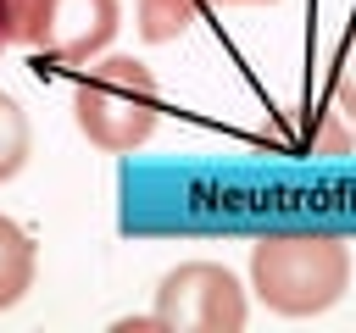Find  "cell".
I'll return each instance as SVG.
<instances>
[{
  "instance_id": "obj_9",
  "label": "cell",
  "mask_w": 356,
  "mask_h": 333,
  "mask_svg": "<svg viewBox=\"0 0 356 333\" xmlns=\"http://www.w3.org/2000/svg\"><path fill=\"white\" fill-rule=\"evenodd\" d=\"M11 6V39H33V22H39V11H44V0H6Z\"/></svg>"
},
{
  "instance_id": "obj_10",
  "label": "cell",
  "mask_w": 356,
  "mask_h": 333,
  "mask_svg": "<svg viewBox=\"0 0 356 333\" xmlns=\"http://www.w3.org/2000/svg\"><path fill=\"white\" fill-rule=\"evenodd\" d=\"M6 39H11V6L0 0V50H6Z\"/></svg>"
},
{
  "instance_id": "obj_1",
  "label": "cell",
  "mask_w": 356,
  "mask_h": 333,
  "mask_svg": "<svg viewBox=\"0 0 356 333\" xmlns=\"http://www.w3.org/2000/svg\"><path fill=\"white\" fill-rule=\"evenodd\" d=\"M250 289L278 316H317L350 289V244L334 233H267L250 244Z\"/></svg>"
},
{
  "instance_id": "obj_3",
  "label": "cell",
  "mask_w": 356,
  "mask_h": 333,
  "mask_svg": "<svg viewBox=\"0 0 356 333\" xmlns=\"http://www.w3.org/2000/svg\"><path fill=\"white\" fill-rule=\"evenodd\" d=\"M156 327L172 333H239L250 316V300L239 278L217 261H184L156 283Z\"/></svg>"
},
{
  "instance_id": "obj_4",
  "label": "cell",
  "mask_w": 356,
  "mask_h": 333,
  "mask_svg": "<svg viewBox=\"0 0 356 333\" xmlns=\"http://www.w3.org/2000/svg\"><path fill=\"white\" fill-rule=\"evenodd\" d=\"M117 22H122V0H44L28 44L67 67H89L117 39Z\"/></svg>"
},
{
  "instance_id": "obj_2",
  "label": "cell",
  "mask_w": 356,
  "mask_h": 333,
  "mask_svg": "<svg viewBox=\"0 0 356 333\" xmlns=\"http://www.w3.org/2000/svg\"><path fill=\"white\" fill-rule=\"evenodd\" d=\"M72 122L106 155L139 150L156 133V122H161V89H156L150 67L134 61V56L95 61L78 78V89H72Z\"/></svg>"
},
{
  "instance_id": "obj_8",
  "label": "cell",
  "mask_w": 356,
  "mask_h": 333,
  "mask_svg": "<svg viewBox=\"0 0 356 333\" xmlns=\"http://www.w3.org/2000/svg\"><path fill=\"white\" fill-rule=\"evenodd\" d=\"M334 105H339V117L356 128V33H350V44H345V56H339V72H334Z\"/></svg>"
},
{
  "instance_id": "obj_7",
  "label": "cell",
  "mask_w": 356,
  "mask_h": 333,
  "mask_svg": "<svg viewBox=\"0 0 356 333\" xmlns=\"http://www.w3.org/2000/svg\"><path fill=\"white\" fill-rule=\"evenodd\" d=\"M28 150H33V128H28V111L0 89V183H11L22 166H28Z\"/></svg>"
},
{
  "instance_id": "obj_5",
  "label": "cell",
  "mask_w": 356,
  "mask_h": 333,
  "mask_svg": "<svg viewBox=\"0 0 356 333\" xmlns=\"http://www.w3.org/2000/svg\"><path fill=\"white\" fill-rule=\"evenodd\" d=\"M206 6H273V0H139V39L172 44L178 33L200 22Z\"/></svg>"
},
{
  "instance_id": "obj_6",
  "label": "cell",
  "mask_w": 356,
  "mask_h": 333,
  "mask_svg": "<svg viewBox=\"0 0 356 333\" xmlns=\"http://www.w3.org/2000/svg\"><path fill=\"white\" fill-rule=\"evenodd\" d=\"M33 239L0 211V311H11L28 289H33Z\"/></svg>"
}]
</instances>
